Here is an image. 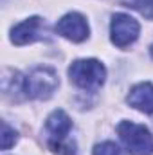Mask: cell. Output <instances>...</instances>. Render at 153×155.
Returning <instances> with one entry per match:
<instances>
[{
  "label": "cell",
  "mask_w": 153,
  "mask_h": 155,
  "mask_svg": "<svg viewBox=\"0 0 153 155\" xmlns=\"http://www.w3.org/2000/svg\"><path fill=\"white\" fill-rule=\"evenodd\" d=\"M117 134L132 155L153 153V134L144 126L132 121H121L117 124Z\"/></svg>",
  "instance_id": "obj_3"
},
{
  "label": "cell",
  "mask_w": 153,
  "mask_h": 155,
  "mask_svg": "<svg viewBox=\"0 0 153 155\" xmlns=\"http://www.w3.org/2000/svg\"><path fill=\"white\" fill-rule=\"evenodd\" d=\"M56 33L70 41L79 43L88 38L90 29H88L86 18L76 11H72V13H67L65 16H61V20L56 24Z\"/></svg>",
  "instance_id": "obj_6"
},
{
  "label": "cell",
  "mask_w": 153,
  "mask_h": 155,
  "mask_svg": "<svg viewBox=\"0 0 153 155\" xmlns=\"http://www.w3.org/2000/svg\"><path fill=\"white\" fill-rule=\"evenodd\" d=\"M126 101L135 110H141L144 114H153V85L151 83H139V85H135L130 90Z\"/></svg>",
  "instance_id": "obj_8"
},
{
  "label": "cell",
  "mask_w": 153,
  "mask_h": 155,
  "mask_svg": "<svg viewBox=\"0 0 153 155\" xmlns=\"http://www.w3.org/2000/svg\"><path fill=\"white\" fill-rule=\"evenodd\" d=\"M94 155H124V152L112 141H105L94 148Z\"/></svg>",
  "instance_id": "obj_11"
},
{
  "label": "cell",
  "mask_w": 153,
  "mask_h": 155,
  "mask_svg": "<svg viewBox=\"0 0 153 155\" xmlns=\"http://www.w3.org/2000/svg\"><path fill=\"white\" fill-rule=\"evenodd\" d=\"M139 31L141 25L135 18H132L126 13H115L112 16V24H110V38L112 43L124 49L128 45H132L135 40L139 38Z\"/></svg>",
  "instance_id": "obj_5"
},
{
  "label": "cell",
  "mask_w": 153,
  "mask_h": 155,
  "mask_svg": "<svg viewBox=\"0 0 153 155\" xmlns=\"http://www.w3.org/2000/svg\"><path fill=\"white\" fill-rule=\"evenodd\" d=\"M60 85V79L50 67H34L24 81L25 97L29 99H49Z\"/></svg>",
  "instance_id": "obj_4"
},
{
  "label": "cell",
  "mask_w": 153,
  "mask_h": 155,
  "mask_svg": "<svg viewBox=\"0 0 153 155\" xmlns=\"http://www.w3.org/2000/svg\"><path fill=\"white\" fill-rule=\"evenodd\" d=\"M150 54H151V58H153V45L150 47Z\"/></svg>",
  "instance_id": "obj_12"
},
{
  "label": "cell",
  "mask_w": 153,
  "mask_h": 155,
  "mask_svg": "<svg viewBox=\"0 0 153 155\" xmlns=\"http://www.w3.org/2000/svg\"><path fill=\"white\" fill-rule=\"evenodd\" d=\"M72 121L63 110H54L45 121V135L49 148L58 155H77L74 139H70Z\"/></svg>",
  "instance_id": "obj_1"
},
{
  "label": "cell",
  "mask_w": 153,
  "mask_h": 155,
  "mask_svg": "<svg viewBox=\"0 0 153 155\" xmlns=\"http://www.w3.org/2000/svg\"><path fill=\"white\" fill-rule=\"evenodd\" d=\"M122 5L139 11L144 18L153 20V0H119Z\"/></svg>",
  "instance_id": "obj_9"
},
{
  "label": "cell",
  "mask_w": 153,
  "mask_h": 155,
  "mask_svg": "<svg viewBox=\"0 0 153 155\" xmlns=\"http://www.w3.org/2000/svg\"><path fill=\"white\" fill-rule=\"evenodd\" d=\"M18 139V134L15 128H11L5 121H2V150H9Z\"/></svg>",
  "instance_id": "obj_10"
},
{
  "label": "cell",
  "mask_w": 153,
  "mask_h": 155,
  "mask_svg": "<svg viewBox=\"0 0 153 155\" xmlns=\"http://www.w3.org/2000/svg\"><path fill=\"white\" fill-rule=\"evenodd\" d=\"M47 35L40 16H31L11 29V41L15 45H27L36 40H43Z\"/></svg>",
  "instance_id": "obj_7"
},
{
  "label": "cell",
  "mask_w": 153,
  "mask_h": 155,
  "mask_svg": "<svg viewBox=\"0 0 153 155\" xmlns=\"http://www.w3.org/2000/svg\"><path fill=\"white\" fill-rule=\"evenodd\" d=\"M70 81L83 90H97L106 78V69L99 60H76L69 67Z\"/></svg>",
  "instance_id": "obj_2"
}]
</instances>
